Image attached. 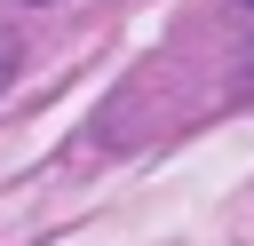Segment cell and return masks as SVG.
<instances>
[{
    "mask_svg": "<svg viewBox=\"0 0 254 246\" xmlns=\"http://www.w3.org/2000/svg\"><path fill=\"white\" fill-rule=\"evenodd\" d=\"M16 63H24V56H16V40L0 32V95H8V79H16Z\"/></svg>",
    "mask_w": 254,
    "mask_h": 246,
    "instance_id": "obj_1",
    "label": "cell"
},
{
    "mask_svg": "<svg viewBox=\"0 0 254 246\" xmlns=\"http://www.w3.org/2000/svg\"><path fill=\"white\" fill-rule=\"evenodd\" d=\"M24 8H56V0H24Z\"/></svg>",
    "mask_w": 254,
    "mask_h": 246,
    "instance_id": "obj_2",
    "label": "cell"
},
{
    "mask_svg": "<svg viewBox=\"0 0 254 246\" xmlns=\"http://www.w3.org/2000/svg\"><path fill=\"white\" fill-rule=\"evenodd\" d=\"M246 8H254V0H246Z\"/></svg>",
    "mask_w": 254,
    "mask_h": 246,
    "instance_id": "obj_3",
    "label": "cell"
}]
</instances>
